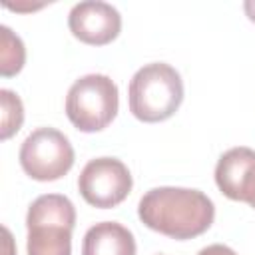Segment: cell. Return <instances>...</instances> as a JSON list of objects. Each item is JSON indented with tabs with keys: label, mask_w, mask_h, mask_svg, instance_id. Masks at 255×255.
<instances>
[{
	"label": "cell",
	"mask_w": 255,
	"mask_h": 255,
	"mask_svg": "<svg viewBox=\"0 0 255 255\" xmlns=\"http://www.w3.org/2000/svg\"><path fill=\"white\" fill-rule=\"evenodd\" d=\"M20 165L36 181H56L74 165V147L56 128L34 129L20 147Z\"/></svg>",
	"instance_id": "cell-5"
},
{
	"label": "cell",
	"mask_w": 255,
	"mask_h": 255,
	"mask_svg": "<svg viewBox=\"0 0 255 255\" xmlns=\"http://www.w3.org/2000/svg\"><path fill=\"white\" fill-rule=\"evenodd\" d=\"M2 235H4V245H6V255H14V251H12V235H10L8 227H2Z\"/></svg>",
	"instance_id": "cell-13"
},
{
	"label": "cell",
	"mask_w": 255,
	"mask_h": 255,
	"mask_svg": "<svg viewBox=\"0 0 255 255\" xmlns=\"http://www.w3.org/2000/svg\"><path fill=\"white\" fill-rule=\"evenodd\" d=\"M0 108H2V126H0V137L10 139L24 122V106L16 92L12 90H0Z\"/></svg>",
	"instance_id": "cell-11"
},
{
	"label": "cell",
	"mask_w": 255,
	"mask_h": 255,
	"mask_svg": "<svg viewBox=\"0 0 255 255\" xmlns=\"http://www.w3.org/2000/svg\"><path fill=\"white\" fill-rule=\"evenodd\" d=\"M76 225L74 203L60 193L36 197L26 213L28 255H72V229Z\"/></svg>",
	"instance_id": "cell-3"
},
{
	"label": "cell",
	"mask_w": 255,
	"mask_h": 255,
	"mask_svg": "<svg viewBox=\"0 0 255 255\" xmlns=\"http://www.w3.org/2000/svg\"><path fill=\"white\" fill-rule=\"evenodd\" d=\"M68 26L80 42L90 46H106L118 38L122 30V16L108 2L88 0L70 10Z\"/></svg>",
	"instance_id": "cell-7"
},
{
	"label": "cell",
	"mask_w": 255,
	"mask_h": 255,
	"mask_svg": "<svg viewBox=\"0 0 255 255\" xmlns=\"http://www.w3.org/2000/svg\"><path fill=\"white\" fill-rule=\"evenodd\" d=\"M197 255H237L231 247H227V245H221V243H213V245H207V247H203Z\"/></svg>",
	"instance_id": "cell-12"
},
{
	"label": "cell",
	"mask_w": 255,
	"mask_h": 255,
	"mask_svg": "<svg viewBox=\"0 0 255 255\" xmlns=\"http://www.w3.org/2000/svg\"><path fill=\"white\" fill-rule=\"evenodd\" d=\"M215 183L225 197L255 209V149L245 145L227 149L215 165Z\"/></svg>",
	"instance_id": "cell-8"
},
{
	"label": "cell",
	"mask_w": 255,
	"mask_h": 255,
	"mask_svg": "<svg viewBox=\"0 0 255 255\" xmlns=\"http://www.w3.org/2000/svg\"><path fill=\"white\" fill-rule=\"evenodd\" d=\"M131 185V173L118 157L90 159L78 177L80 195L86 199V203L100 209L120 205L129 195Z\"/></svg>",
	"instance_id": "cell-6"
},
{
	"label": "cell",
	"mask_w": 255,
	"mask_h": 255,
	"mask_svg": "<svg viewBox=\"0 0 255 255\" xmlns=\"http://www.w3.org/2000/svg\"><path fill=\"white\" fill-rule=\"evenodd\" d=\"M120 106L116 82L106 74H88L76 80L66 96V116L74 128L92 133L108 128Z\"/></svg>",
	"instance_id": "cell-4"
},
{
	"label": "cell",
	"mask_w": 255,
	"mask_h": 255,
	"mask_svg": "<svg viewBox=\"0 0 255 255\" xmlns=\"http://www.w3.org/2000/svg\"><path fill=\"white\" fill-rule=\"evenodd\" d=\"M243 10H245L247 18H249L251 22H255V0H247V2H243Z\"/></svg>",
	"instance_id": "cell-14"
},
{
	"label": "cell",
	"mask_w": 255,
	"mask_h": 255,
	"mask_svg": "<svg viewBox=\"0 0 255 255\" xmlns=\"http://www.w3.org/2000/svg\"><path fill=\"white\" fill-rule=\"evenodd\" d=\"M141 223L171 239H193L205 233L215 219L213 201L199 189L153 187L137 205Z\"/></svg>",
	"instance_id": "cell-1"
},
{
	"label": "cell",
	"mask_w": 255,
	"mask_h": 255,
	"mask_svg": "<svg viewBox=\"0 0 255 255\" xmlns=\"http://www.w3.org/2000/svg\"><path fill=\"white\" fill-rule=\"evenodd\" d=\"M129 112L145 124L171 118L183 102L179 72L165 62H151L139 68L129 80Z\"/></svg>",
	"instance_id": "cell-2"
},
{
	"label": "cell",
	"mask_w": 255,
	"mask_h": 255,
	"mask_svg": "<svg viewBox=\"0 0 255 255\" xmlns=\"http://www.w3.org/2000/svg\"><path fill=\"white\" fill-rule=\"evenodd\" d=\"M0 74L4 78L16 76L26 62L24 42L8 26H0Z\"/></svg>",
	"instance_id": "cell-10"
},
{
	"label": "cell",
	"mask_w": 255,
	"mask_h": 255,
	"mask_svg": "<svg viewBox=\"0 0 255 255\" xmlns=\"http://www.w3.org/2000/svg\"><path fill=\"white\" fill-rule=\"evenodd\" d=\"M82 255H135L133 233L116 221L96 223L84 235Z\"/></svg>",
	"instance_id": "cell-9"
}]
</instances>
